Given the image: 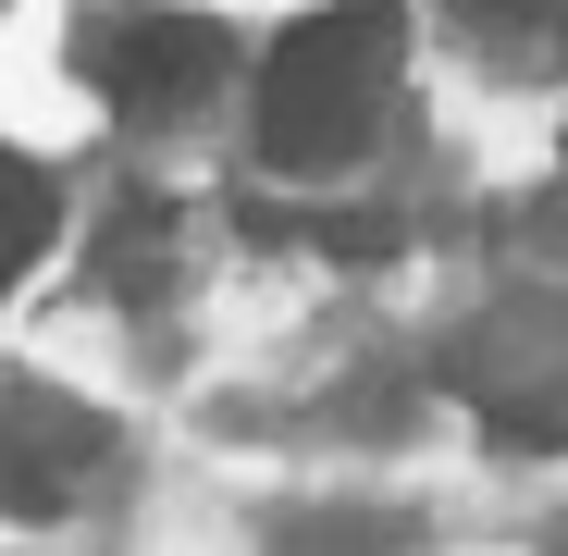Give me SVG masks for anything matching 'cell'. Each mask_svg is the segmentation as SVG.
<instances>
[{"label": "cell", "instance_id": "obj_1", "mask_svg": "<svg viewBox=\"0 0 568 556\" xmlns=\"http://www.w3.org/2000/svg\"><path fill=\"white\" fill-rule=\"evenodd\" d=\"M408 13L396 0H322L310 26H284L272 74H260V149L284 173H334L358 161V137L384 124V87H396Z\"/></svg>", "mask_w": 568, "mask_h": 556}, {"label": "cell", "instance_id": "obj_2", "mask_svg": "<svg viewBox=\"0 0 568 556\" xmlns=\"http://www.w3.org/2000/svg\"><path fill=\"white\" fill-rule=\"evenodd\" d=\"M100 87H112V112H185V100H211V87H223V26L211 13H149V26L100 38Z\"/></svg>", "mask_w": 568, "mask_h": 556}, {"label": "cell", "instance_id": "obj_3", "mask_svg": "<svg viewBox=\"0 0 568 556\" xmlns=\"http://www.w3.org/2000/svg\"><path fill=\"white\" fill-rule=\"evenodd\" d=\"M74 471H87V433L74 421H0V519H62L74 507Z\"/></svg>", "mask_w": 568, "mask_h": 556}, {"label": "cell", "instance_id": "obj_4", "mask_svg": "<svg viewBox=\"0 0 568 556\" xmlns=\"http://www.w3.org/2000/svg\"><path fill=\"white\" fill-rule=\"evenodd\" d=\"M50 223H62V199H50V173L0 149V285H26V260L50 247Z\"/></svg>", "mask_w": 568, "mask_h": 556}, {"label": "cell", "instance_id": "obj_5", "mask_svg": "<svg viewBox=\"0 0 568 556\" xmlns=\"http://www.w3.org/2000/svg\"><path fill=\"white\" fill-rule=\"evenodd\" d=\"M445 13L469 26V50H483V38H495V50H531V38H544V0H445Z\"/></svg>", "mask_w": 568, "mask_h": 556}, {"label": "cell", "instance_id": "obj_6", "mask_svg": "<svg viewBox=\"0 0 568 556\" xmlns=\"http://www.w3.org/2000/svg\"><path fill=\"white\" fill-rule=\"evenodd\" d=\"M149 260H161V211H124L112 223V285H149Z\"/></svg>", "mask_w": 568, "mask_h": 556}]
</instances>
